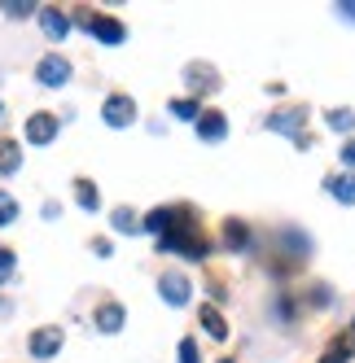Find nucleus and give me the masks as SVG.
Returning a JSON list of instances; mask_svg holds the SVG:
<instances>
[{
  "label": "nucleus",
  "mask_w": 355,
  "mask_h": 363,
  "mask_svg": "<svg viewBox=\"0 0 355 363\" xmlns=\"http://www.w3.org/2000/svg\"><path fill=\"white\" fill-rule=\"evenodd\" d=\"M158 250L163 254H185V258H193V263H197V258H207V241L189 228V215L185 211H175V223L158 237Z\"/></svg>",
  "instance_id": "obj_1"
},
{
  "label": "nucleus",
  "mask_w": 355,
  "mask_h": 363,
  "mask_svg": "<svg viewBox=\"0 0 355 363\" xmlns=\"http://www.w3.org/2000/svg\"><path fill=\"white\" fill-rule=\"evenodd\" d=\"M268 132H281V136H290L298 149H312L307 110H276V114H268Z\"/></svg>",
  "instance_id": "obj_2"
},
{
  "label": "nucleus",
  "mask_w": 355,
  "mask_h": 363,
  "mask_svg": "<svg viewBox=\"0 0 355 363\" xmlns=\"http://www.w3.org/2000/svg\"><path fill=\"white\" fill-rule=\"evenodd\" d=\"M80 22L88 27V35H97L101 44H123V40H128V27H123L119 18H110V13H80Z\"/></svg>",
  "instance_id": "obj_3"
},
{
  "label": "nucleus",
  "mask_w": 355,
  "mask_h": 363,
  "mask_svg": "<svg viewBox=\"0 0 355 363\" xmlns=\"http://www.w3.org/2000/svg\"><path fill=\"white\" fill-rule=\"evenodd\" d=\"M101 118H106V127H132L136 123V101L128 92H114V96H106V106H101Z\"/></svg>",
  "instance_id": "obj_4"
},
{
  "label": "nucleus",
  "mask_w": 355,
  "mask_h": 363,
  "mask_svg": "<svg viewBox=\"0 0 355 363\" xmlns=\"http://www.w3.org/2000/svg\"><path fill=\"white\" fill-rule=\"evenodd\" d=\"M36 79H40L44 88H62V84L70 79V62H66L62 53H48V57H40V62H36Z\"/></svg>",
  "instance_id": "obj_5"
},
{
  "label": "nucleus",
  "mask_w": 355,
  "mask_h": 363,
  "mask_svg": "<svg viewBox=\"0 0 355 363\" xmlns=\"http://www.w3.org/2000/svg\"><path fill=\"white\" fill-rule=\"evenodd\" d=\"M58 132H62L58 114H44V110H40V114L27 118V145H40V149H44V145H53V140H58Z\"/></svg>",
  "instance_id": "obj_6"
},
{
  "label": "nucleus",
  "mask_w": 355,
  "mask_h": 363,
  "mask_svg": "<svg viewBox=\"0 0 355 363\" xmlns=\"http://www.w3.org/2000/svg\"><path fill=\"white\" fill-rule=\"evenodd\" d=\"M27 350H31L36 359H58V350H62V328H58V324L36 328L31 342H27Z\"/></svg>",
  "instance_id": "obj_7"
},
{
  "label": "nucleus",
  "mask_w": 355,
  "mask_h": 363,
  "mask_svg": "<svg viewBox=\"0 0 355 363\" xmlns=\"http://www.w3.org/2000/svg\"><path fill=\"white\" fill-rule=\"evenodd\" d=\"M158 294H163L167 306H185V302H189V280H185L180 272H167V276L158 280Z\"/></svg>",
  "instance_id": "obj_8"
},
{
  "label": "nucleus",
  "mask_w": 355,
  "mask_h": 363,
  "mask_svg": "<svg viewBox=\"0 0 355 363\" xmlns=\"http://www.w3.org/2000/svg\"><path fill=\"white\" fill-rule=\"evenodd\" d=\"M36 13H40V31H44L48 40H66V31H70V18H66L62 9L44 5V9H36Z\"/></svg>",
  "instance_id": "obj_9"
},
{
  "label": "nucleus",
  "mask_w": 355,
  "mask_h": 363,
  "mask_svg": "<svg viewBox=\"0 0 355 363\" xmlns=\"http://www.w3.org/2000/svg\"><path fill=\"white\" fill-rule=\"evenodd\" d=\"M224 136H228V123H224V114H215V110L197 114V140H207V145H219Z\"/></svg>",
  "instance_id": "obj_10"
},
{
  "label": "nucleus",
  "mask_w": 355,
  "mask_h": 363,
  "mask_svg": "<svg viewBox=\"0 0 355 363\" xmlns=\"http://www.w3.org/2000/svg\"><path fill=\"white\" fill-rule=\"evenodd\" d=\"M123 320H128V315H123V306H119V302H101V306H97V315H92V324H97L101 333H119Z\"/></svg>",
  "instance_id": "obj_11"
},
{
  "label": "nucleus",
  "mask_w": 355,
  "mask_h": 363,
  "mask_svg": "<svg viewBox=\"0 0 355 363\" xmlns=\"http://www.w3.org/2000/svg\"><path fill=\"white\" fill-rule=\"evenodd\" d=\"M197 320H202V328H207L215 342H224V337H228V324L219 315V306H197Z\"/></svg>",
  "instance_id": "obj_12"
},
{
  "label": "nucleus",
  "mask_w": 355,
  "mask_h": 363,
  "mask_svg": "<svg viewBox=\"0 0 355 363\" xmlns=\"http://www.w3.org/2000/svg\"><path fill=\"white\" fill-rule=\"evenodd\" d=\"M351 354H355V324H351V328H346V333L338 337V342H334V346H329V354H324V363H346Z\"/></svg>",
  "instance_id": "obj_13"
},
{
  "label": "nucleus",
  "mask_w": 355,
  "mask_h": 363,
  "mask_svg": "<svg viewBox=\"0 0 355 363\" xmlns=\"http://www.w3.org/2000/svg\"><path fill=\"white\" fill-rule=\"evenodd\" d=\"M22 171V145L18 140H0V175Z\"/></svg>",
  "instance_id": "obj_14"
},
{
  "label": "nucleus",
  "mask_w": 355,
  "mask_h": 363,
  "mask_svg": "<svg viewBox=\"0 0 355 363\" xmlns=\"http://www.w3.org/2000/svg\"><path fill=\"white\" fill-rule=\"evenodd\" d=\"M324 189L334 193L342 206H355V175H334V179H324Z\"/></svg>",
  "instance_id": "obj_15"
},
{
  "label": "nucleus",
  "mask_w": 355,
  "mask_h": 363,
  "mask_svg": "<svg viewBox=\"0 0 355 363\" xmlns=\"http://www.w3.org/2000/svg\"><path fill=\"white\" fill-rule=\"evenodd\" d=\"M224 241H228V250L241 254V250L250 245V228H246L241 219H228V223H224Z\"/></svg>",
  "instance_id": "obj_16"
},
{
  "label": "nucleus",
  "mask_w": 355,
  "mask_h": 363,
  "mask_svg": "<svg viewBox=\"0 0 355 363\" xmlns=\"http://www.w3.org/2000/svg\"><path fill=\"white\" fill-rule=\"evenodd\" d=\"M171 223H175V211H163V206H158V211H149V215L141 219V228H145V232H154V237H163Z\"/></svg>",
  "instance_id": "obj_17"
},
{
  "label": "nucleus",
  "mask_w": 355,
  "mask_h": 363,
  "mask_svg": "<svg viewBox=\"0 0 355 363\" xmlns=\"http://www.w3.org/2000/svg\"><path fill=\"white\" fill-rule=\"evenodd\" d=\"M75 201L84 206V211H101V193L92 179H75Z\"/></svg>",
  "instance_id": "obj_18"
},
{
  "label": "nucleus",
  "mask_w": 355,
  "mask_h": 363,
  "mask_svg": "<svg viewBox=\"0 0 355 363\" xmlns=\"http://www.w3.org/2000/svg\"><path fill=\"white\" fill-rule=\"evenodd\" d=\"M110 223H114V232H128V237H132V232H141V219H136V211H128V206H123V211H114Z\"/></svg>",
  "instance_id": "obj_19"
},
{
  "label": "nucleus",
  "mask_w": 355,
  "mask_h": 363,
  "mask_svg": "<svg viewBox=\"0 0 355 363\" xmlns=\"http://www.w3.org/2000/svg\"><path fill=\"white\" fill-rule=\"evenodd\" d=\"M324 123L334 127V132H355V114H351V110H329Z\"/></svg>",
  "instance_id": "obj_20"
},
{
  "label": "nucleus",
  "mask_w": 355,
  "mask_h": 363,
  "mask_svg": "<svg viewBox=\"0 0 355 363\" xmlns=\"http://www.w3.org/2000/svg\"><path fill=\"white\" fill-rule=\"evenodd\" d=\"M0 9H5V18H31L36 0H0Z\"/></svg>",
  "instance_id": "obj_21"
},
{
  "label": "nucleus",
  "mask_w": 355,
  "mask_h": 363,
  "mask_svg": "<svg viewBox=\"0 0 355 363\" xmlns=\"http://www.w3.org/2000/svg\"><path fill=\"white\" fill-rule=\"evenodd\" d=\"M171 114H175V118H193V123H197L202 106H197V101H189V96H180V101H171Z\"/></svg>",
  "instance_id": "obj_22"
},
{
  "label": "nucleus",
  "mask_w": 355,
  "mask_h": 363,
  "mask_svg": "<svg viewBox=\"0 0 355 363\" xmlns=\"http://www.w3.org/2000/svg\"><path fill=\"white\" fill-rule=\"evenodd\" d=\"M13 215H18V201H13L9 193H0V228L13 223Z\"/></svg>",
  "instance_id": "obj_23"
},
{
  "label": "nucleus",
  "mask_w": 355,
  "mask_h": 363,
  "mask_svg": "<svg viewBox=\"0 0 355 363\" xmlns=\"http://www.w3.org/2000/svg\"><path fill=\"white\" fill-rule=\"evenodd\" d=\"M13 267H18V263H13V254H9L5 245H0V284H5V280L13 276Z\"/></svg>",
  "instance_id": "obj_24"
},
{
  "label": "nucleus",
  "mask_w": 355,
  "mask_h": 363,
  "mask_svg": "<svg viewBox=\"0 0 355 363\" xmlns=\"http://www.w3.org/2000/svg\"><path fill=\"white\" fill-rule=\"evenodd\" d=\"M180 363H202V359H197V346H193V337H185V342H180Z\"/></svg>",
  "instance_id": "obj_25"
},
{
  "label": "nucleus",
  "mask_w": 355,
  "mask_h": 363,
  "mask_svg": "<svg viewBox=\"0 0 355 363\" xmlns=\"http://www.w3.org/2000/svg\"><path fill=\"white\" fill-rule=\"evenodd\" d=\"M92 254H97V258H110L114 250H110V241H92Z\"/></svg>",
  "instance_id": "obj_26"
},
{
  "label": "nucleus",
  "mask_w": 355,
  "mask_h": 363,
  "mask_svg": "<svg viewBox=\"0 0 355 363\" xmlns=\"http://www.w3.org/2000/svg\"><path fill=\"white\" fill-rule=\"evenodd\" d=\"M338 13H342V18H351V22H355V0H342V5H338Z\"/></svg>",
  "instance_id": "obj_27"
},
{
  "label": "nucleus",
  "mask_w": 355,
  "mask_h": 363,
  "mask_svg": "<svg viewBox=\"0 0 355 363\" xmlns=\"http://www.w3.org/2000/svg\"><path fill=\"white\" fill-rule=\"evenodd\" d=\"M342 162H346V167H355V140H351V145H342Z\"/></svg>",
  "instance_id": "obj_28"
},
{
  "label": "nucleus",
  "mask_w": 355,
  "mask_h": 363,
  "mask_svg": "<svg viewBox=\"0 0 355 363\" xmlns=\"http://www.w3.org/2000/svg\"><path fill=\"white\" fill-rule=\"evenodd\" d=\"M9 315H13V302H9V298H0V320H9Z\"/></svg>",
  "instance_id": "obj_29"
},
{
  "label": "nucleus",
  "mask_w": 355,
  "mask_h": 363,
  "mask_svg": "<svg viewBox=\"0 0 355 363\" xmlns=\"http://www.w3.org/2000/svg\"><path fill=\"white\" fill-rule=\"evenodd\" d=\"M0 114H5V106H0Z\"/></svg>",
  "instance_id": "obj_30"
},
{
  "label": "nucleus",
  "mask_w": 355,
  "mask_h": 363,
  "mask_svg": "<svg viewBox=\"0 0 355 363\" xmlns=\"http://www.w3.org/2000/svg\"><path fill=\"white\" fill-rule=\"evenodd\" d=\"M224 363H233V359H224Z\"/></svg>",
  "instance_id": "obj_31"
}]
</instances>
